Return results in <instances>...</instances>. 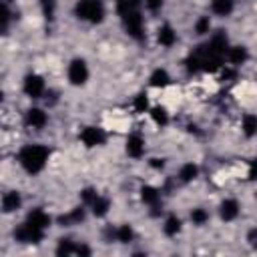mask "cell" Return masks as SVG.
I'll list each match as a JSON object with an SVG mask.
<instances>
[{
  "mask_svg": "<svg viewBox=\"0 0 257 257\" xmlns=\"http://www.w3.org/2000/svg\"><path fill=\"white\" fill-rule=\"evenodd\" d=\"M229 52V46H227V36L223 32H217L207 44L195 48L189 58L185 60L187 64V70L189 72H195V70H217L223 62V56Z\"/></svg>",
  "mask_w": 257,
  "mask_h": 257,
  "instance_id": "cell-1",
  "label": "cell"
},
{
  "mask_svg": "<svg viewBox=\"0 0 257 257\" xmlns=\"http://www.w3.org/2000/svg\"><path fill=\"white\" fill-rule=\"evenodd\" d=\"M48 155H50V151L44 145H28L18 153V161L30 175H36L44 169Z\"/></svg>",
  "mask_w": 257,
  "mask_h": 257,
  "instance_id": "cell-2",
  "label": "cell"
},
{
  "mask_svg": "<svg viewBox=\"0 0 257 257\" xmlns=\"http://www.w3.org/2000/svg\"><path fill=\"white\" fill-rule=\"evenodd\" d=\"M135 6L137 4H131L128 0H118L116 10H118V16H120V20L124 24V30L133 38L141 40L143 38V16H141V12Z\"/></svg>",
  "mask_w": 257,
  "mask_h": 257,
  "instance_id": "cell-3",
  "label": "cell"
},
{
  "mask_svg": "<svg viewBox=\"0 0 257 257\" xmlns=\"http://www.w3.org/2000/svg\"><path fill=\"white\" fill-rule=\"evenodd\" d=\"M74 12L80 20L98 24L104 18V4H102V0H78Z\"/></svg>",
  "mask_w": 257,
  "mask_h": 257,
  "instance_id": "cell-4",
  "label": "cell"
},
{
  "mask_svg": "<svg viewBox=\"0 0 257 257\" xmlns=\"http://www.w3.org/2000/svg\"><path fill=\"white\" fill-rule=\"evenodd\" d=\"M14 237L20 241V243H40L42 237H44V231L38 229V227H32L28 223L20 225L16 231H14Z\"/></svg>",
  "mask_w": 257,
  "mask_h": 257,
  "instance_id": "cell-5",
  "label": "cell"
},
{
  "mask_svg": "<svg viewBox=\"0 0 257 257\" xmlns=\"http://www.w3.org/2000/svg\"><path fill=\"white\" fill-rule=\"evenodd\" d=\"M88 78V68H86V62L82 58H76L70 62L68 66V80L72 84H84Z\"/></svg>",
  "mask_w": 257,
  "mask_h": 257,
  "instance_id": "cell-6",
  "label": "cell"
},
{
  "mask_svg": "<svg viewBox=\"0 0 257 257\" xmlns=\"http://www.w3.org/2000/svg\"><path fill=\"white\" fill-rule=\"evenodd\" d=\"M24 92L32 98H38L44 92V80L38 74H28L24 78Z\"/></svg>",
  "mask_w": 257,
  "mask_h": 257,
  "instance_id": "cell-7",
  "label": "cell"
},
{
  "mask_svg": "<svg viewBox=\"0 0 257 257\" xmlns=\"http://www.w3.org/2000/svg\"><path fill=\"white\" fill-rule=\"evenodd\" d=\"M80 141L86 147H96V145H102L104 143V133L100 128H96V126H86L80 133Z\"/></svg>",
  "mask_w": 257,
  "mask_h": 257,
  "instance_id": "cell-8",
  "label": "cell"
},
{
  "mask_svg": "<svg viewBox=\"0 0 257 257\" xmlns=\"http://www.w3.org/2000/svg\"><path fill=\"white\" fill-rule=\"evenodd\" d=\"M26 223L28 225H32V227H38V229H46L48 225H50V217L42 211V209H34V211H30L28 213V217H26Z\"/></svg>",
  "mask_w": 257,
  "mask_h": 257,
  "instance_id": "cell-9",
  "label": "cell"
},
{
  "mask_svg": "<svg viewBox=\"0 0 257 257\" xmlns=\"http://www.w3.org/2000/svg\"><path fill=\"white\" fill-rule=\"evenodd\" d=\"M126 153L131 155V157H143V153H145V141L141 139V135H131L128 139H126Z\"/></svg>",
  "mask_w": 257,
  "mask_h": 257,
  "instance_id": "cell-10",
  "label": "cell"
},
{
  "mask_svg": "<svg viewBox=\"0 0 257 257\" xmlns=\"http://www.w3.org/2000/svg\"><path fill=\"white\" fill-rule=\"evenodd\" d=\"M237 215H239V203L235 199H227L221 203V219L233 221Z\"/></svg>",
  "mask_w": 257,
  "mask_h": 257,
  "instance_id": "cell-11",
  "label": "cell"
},
{
  "mask_svg": "<svg viewBox=\"0 0 257 257\" xmlns=\"http://www.w3.org/2000/svg\"><path fill=\"white\" fill-rule=\"evenodd\" d=\"M26 122L34 128H42L46 124V112H42L40 108H30L26 112Z\"/></svg>",
  "mask_w": 257,
  "mask_h": 257,
  "instance_id": "cell-12",
  "label": "cell"
},
{
  "mask_svg": "<svg viewBox=\"0 0 257 257\" xmlns=\"http://www.w3.org/2000/svg\"><path fill=\"white\" fill-rule=\"evenodd\" d=\"M20 207V195L16 193V191H10V193H6L4 197H2V211L4 213H12V211H16Z\"/></svg>",
  "mask_w": 257,
  "mask_h": 257,
  "instance_id": "cell-13",
  "label": "cell"
},
{
  "mask_svg": "<svg viewBox=\"0 0 257 257\" xmlns=\"http://www.w3.org/2000/svg\"><path fill=\"white\" fill-rule=\"evenodd\" d=\"M141 199H143L147 205H151V207H157V205H159V201H161V193H159L155 187H149V185H145V187L141 189Z\"/></svg>",
  "mask_w": 257,
  "mask_h": 257,
  "instance_id": "cell-14",
  "label": "cell"
},
{
  "mask_svg": "<svg viewBox=\"0 0 257 257\" xmlns=\"http://www.w3.org/2000/svg\"><path fill=\"white\" fill-rule=\"evenodd\" d=\"M157 38H159V42H161L163 46H173V44H175V40H177V34H175V30H173L169 24H165V26H161V28H159Z\"/></svg>",
  "mask_w": 257,
  "mask_h": 257,
  "instance_id": "cell-15",
  "label": "cell"
},
{
  "mask_svg": "<svg viewBox=\"0 0 257 257\" xmlns=\"http://www.w3.org/2000/svg\"><path fill=\"white\" fill-rule=\"evenodd\" d=\"M211 10L219 16H227L233 12V0H213L211 2Z\"/></svg>",
  "mask_w": 257,
  "mask_h": 257,
  "instance_id": "cell-16",
  "label": "cell"
},
{
  "mask_svg": "<svg viewBox=\"0 0 257 257\" xmlns=\"http://www.w3.org/2000/svg\"><path fill=\"white\" fill-rule=\"evenodd\" d=\"M169 82H171V76H169V72H167L165 68H157V70L151 74V84L157 86V88H159V86L163 88V86H167Z\"/></svg>",
  "mask_w": 257,
  "mask_h": 257,
  "instance_id": "cell-17",
  "label": "cell"
},
{
  "mask_svg": "<svg viewBox=\"0 0 257 257\" xmlns=\"http://www.w3.org/2000/svg\"><path fill=\"white\" fill-rule=\"evenodd\" d=\"M84 219V209L82 207H76V209H72L68 215H62L58 221H60V225H70V223H78V221H82Z\"/></svg>",
  "mask_w": 257,
  "mask_h": 257,
  "instance_id": "cell-18",
  "label": "cell"
},
{
  "mask_svg": "<svg viewBox=\"0 0 257 257\" xmlns=\"http://www.w3.org/2000/svg\"><path fill=\"white\" fill-rule=\"evenodd\" d=\"M227 56H229V60L233 64H243L247 60V50L243 46H233V48H229Z\"/></svg>",
  "mask_w": 257,
  "mask_h": 257,
  "instance_id": "cell-19",
  "label": "cell"
},
{
  "mask_svg": "<svg viewBox=\"0 0 257 257\" xmlns=\"http://www.w3.org/2000/svg\"><path fill=\"white\" fill-rule=\"evenodd\" d=\"M197 173H199V169H197L193 163H187V165L181 167V171H179V179H181L183 183H189V181H193V179L197 177Z\"/></svg>",
  "mask_w": 257,
  "mask_h": 257,
  "instance_id": "cell-20",
  "label": "cell"
},
{
  "mask_svg": "<svg viewBox=\"0 0 257 257\" xmlns=\"http://www.w3.org/2000/svg\"><path fill=\"white\" fill-rule=\"evenodd\" d=\"M108 199L106 197H96L94 201H92V213L96 215V217H102V215H106V211H108Z\"/></svg>",
  "mask_w": 257,
  "mask_h": 257,
  "instance_id": "cell-21",
  "label": "cell"
},
{
  "mask_svg": "<svg viewBox=\"0 0 257 257\" xmlns=\"http://www.w3.org/2000/svg\"><path fill=\"white\" fill-rule=\"evenodd\" d=\"M179 231H181V219L175 217V215H171V217L165 221V233H167L169 237H173V235H177Z\"/></svg>",
  "mask_w": 257,
  "mask_h": 257,
  "instance_id": "cell-22",
  "label": "cell"
},
{
  "mask_svg": "<svg viewBox=\"0 0 257 257\" xmlns=\"http://www.w3.org/2000/svg\"><path fill=\"white\" fill-rule=\"evenodd\" d=\"M243 133H245V137H253L257 133V116L247 114L243 118Z\"/></svg>",
  "mask_w": 257,
  "mask_h": 257,
  "instance_id": "cell-23",
  "label": "cell"
},
{
  "mask_svg": "<svg viewBox=\"0 0 257 257\" xmlns=\"http://www.w3.org/2000/svg\"><path fill=\"white\" fill-rule=\"evenodd\" d=\"M114 237L120 241V243H128L133 239V229L128 225H120L118 229H114Z\"/></svg>",
  "mask_w": 257,
  "mask_h": 257,
  "instance_id": "cell-24",
  "label": "cell"
},
{
  "mask_svg": "<svg viewBox=\"0 0 257 257\" xmlns=\"http://www.w3.org/2000/svg\"><path fill=\"white\" fill-rule=\"evenodd\" d=\"M56 253L58 255H72V253H76V245L70 239H60V245H58Z\"/></svg>",
  "mask_w": 257,
  "mask_h": 257,
  "instance_id": "cell-25",
  "label": "cell"
},
{
  "mask_svg": "<svg viewBox=\"0 0 257 257\" xmlns=\"http://www.w3.org/2000/svg\"><path fill=\"white\" fill-rule=\"evenodd\" d=\"M151 116H153V120H155L157 124H167V120H169L165 106H155V108L151 110Z\"/></svg>",
  "mask_w": 257,
  "mask_h": 257,
  "instance_id": "cell-26",
  "label": "cell"
},
{
  "mask_svg": "<svg viewBox=\"0 0 257 257\" xmlns=\"http://www.w3.org/2000/svg\"><path fill=\"white\" fill-rule=\"evenodd\" d=\"M209 28H211V20H209V16L199 18L197 24H195V32H197V34H205V32H209Z\"/></svg>",
  "mask_w": 257,
  "mask_h": 257,
  "instance_id": "cell-27",
  "label": "cell"
},
{
  "mask_svg": "<svg viewBox=\"0 0 257 257\" xmlns=\"http://www.w3.org/2000/svg\"><path fill=\"white\" fill-rule=\"evenodd\" d=\"M191 219H193V223H197V225H203V223L209 219V215H207V211H203V209H193V213H191Z\"/></svg>",
  "mask_w": 257,
  "mask_h": 257,
  "instance_id": "cell-28",
  "label": "cell"
},
{
  "mask_svg": "<svg viewBox=\"0 0 257 257\" xmlns=\"http://www.w3.org/2000/svg\"><path fill=\"white\" fill-rule=\"evenodd\" d=\"M40 6H42V12L46 18H52L54 14V6H56V0H40Z\"/></svg>",
  "mask_w": 257,
  "mask_h": 257,
  "instance_id": "cell-29",
  "label": "cell"
},
{
  "mask_svg": "<svg viewBox=\"0 0 257 257\" xmlns=\"http://www.w3.org/2000/svg\"><path fill=\"white\" fill-rule=\"evenodd\" d=\"M147 106H149L147 96H145V94H139V96L135 98V110H137V112H145V110H147Z\"/></svg>",
  "mask_w": 257,
  "mask_h": 257,
  "instance_id": "cell-30",
  "label": "cell"
},
{
  "mask_svg": "<svg viewBox=\"0 0 257 257\" xmlns=\"http://www.w3.org/2000/svg\"><path fill=\"white\" fill-rule=\"evenodd\" d=\"M80 197H82V201L84 203H88V205H92V201L98 197L96 193H94V189H84L82 193H80Z\"/></svg>",
  "mask_w": 257,
  "mask_h": 257,
  "instance_id": "cell-31",
  "label": "cell"
},
{
  "mask_svg": "<svg viewBox=\"0 0 257 257\" xmlns=\"http://www.w3.org/2000/svg\"><path fill=\"white\" fill-rule=\"evenodd\" d=\"M145 4L149 10H159L163 6V0H145Z\"/></svg>",
  "mask_w": 257,
  "mask_h": 257,
  "instance_id": "cell-32",
  "label": "cell"
},
{
  "mask_svg": "<svg viewBox=\"0 0 257 257\" xmlns=\"http://www.w3.org/2000/svg\"><path fill=\"white\" fill-rule=\"evenodd\" d=\"M249 179H257V159L251 163V167H249Z\"/></svg>",
  "mask_w": 257,
  "mask_h": 257,
  "instance_id": "cell-33",
  "label": "cell"
},
{
  "mask_svg": "<svg viewBox=\"0 0 257 257\" xmlns=\"http://www.w3.org/2000/svg\"><path fill=\"white\" fill-rule=\"evenodd\" d=\"M163 159H151V167H155V169H163Z\"/></svg>",
  "mask_w": 257,
  "mask_h": 257,
  "instance_id": "cell-34",
  "label": "cell"
},
{
  "mask_svg": "<svg viewBox=\"0 0 257 257\" xmlns=\"http://www.w3.org/2000/svg\"><path fill=\"white\" fill-rule=\"evenodd\" d=\"M249 239H251L253 245H257V231H251V233H249Z\"/></svg>",
  "mask_w": 257,
  "mask_h": 257,
  "instance_id": "cell-35",
  "label": "cell"
},
{
  "mask_svg": "<svg viewBox=\"0 0 257 257\" xmlns=\"http://www.w3.org/2000/svg\"><path fill=\"white\" fill-rule=\"evenodd\" d=\"M128 2H131V4H139L141 0H128Z\"/></svg>",
  "mask_w": 257,
  "mask_h": 257,
  "instance_id": "cell-36",
  "label": "cell"
}]
</instances>
